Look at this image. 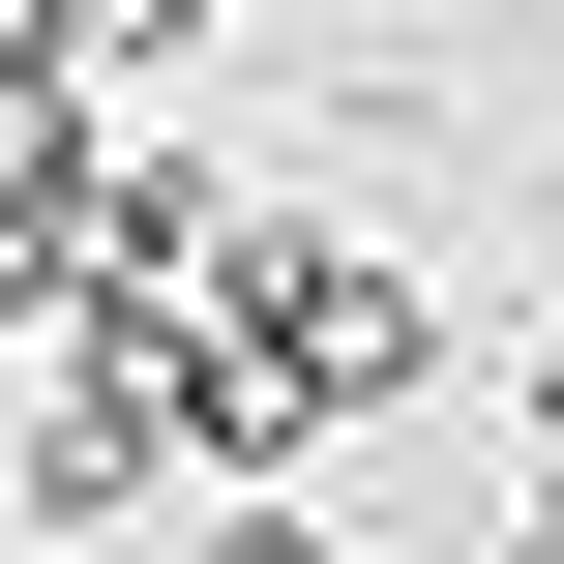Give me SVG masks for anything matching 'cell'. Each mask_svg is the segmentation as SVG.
Masks as SVG:
<instances>
[{
	"label": "cell",
	"instance_id": "6da1fadb",
	"mask_svg": "<svg viewBox=\"0 0 564 564\" xmlns=\"http://www.w3.org/2000/svg\"><path fill=\"white\" fill-rule=\"evenodd\" d=\"M238 327L297 357V416H387V387H446V297H416L387 238H238Z\"/></svg>",
	"mask_w": 564,
	"mask_h": 564
},
{
	"label": "cell",
	"instance_id": "7a4b0ae2",
	"mask_svg": "<svg viewBox=\"0 0 564 564\" xmlns=\"http://www.w3.org/2000/svg\"><path fill=\"white\" fill-rule=\"evenodd\" d=\"M178 564H327V506H208V535H178Z\"/></svg>",
	"mask_w": 564,
	"mask_h": 564
},
{
	"label": "cell",
	"instance_id": "3957f363",
	"mask_svg": "<svg viewBox=\"0 0 564 564\" xmlns=\"http://www.w3.org/2000/svg\"><path fill=\"white\" fill-rule=\"evenodd\" d=\"M535 564H564V506H535Z\"/></svg>",
	"mask_w": 564,
	"mask_h": 564
}]
</instances>
